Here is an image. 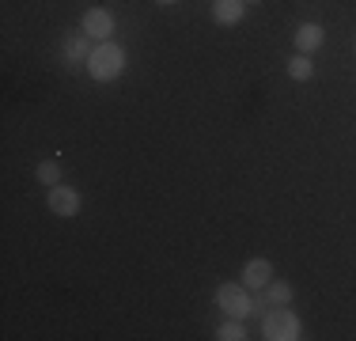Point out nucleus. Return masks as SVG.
Returning <instances> with one entry per match:
<instances>
[{
    "label": "nucleus",
    "mask_w": 356,
    "mask_h": 341,
    "mask_svg": "<svg viewBox=\"0 0 356 341\" xmlns=\"http://www.w3.org/2000/svg\"><path fill=\"white\" fill-rule=\"evenodd\" d=\"M269 280H273V266H269V258H250L247 266H243V285H247L250 292H261Z\"/></svg>",
    "instance_id": "nucleus-7"
},
{
    "label": "nucleus",
    "mask_w": 356,
    "mask_h": 341,
    "mask_svg": "<svg viewBox=\"0 0 356 341\" xmlns=\"http://www.w3.org/2000/svg\"><path fill=\"white\" fill-rule=\"evenodd\" d=\"M288 76H292V80H311V76H315V65H311V57H307V54L292 57V61H288Z\"/></svg>",
    "instance_id": "nucleus-12"
},
{
    "label": "nucleus",
    "mask_w": 356,
    "mask_h": 341,
    "mask_svg": "<svg viewBox=\"0 0 356 341\" xmlns=\"http://www.w3.org/2000/svg\"><path fill=\"white\" fill-rule=\"evenodd\" d=\"M216 303H220V311L227 315V319H247V315L254 311V296H250V288L243 285H235V280H227V285H220L216 288Z\"/></svg>",
    "instance_id": "nucleus-3"
},
{
    "label": "nucleus",
    "mask_w": 356,
    "mask_h": 341,
    "mask_svg": "<svg viewBox=\"0 0 356 341\" xmlns=\"http://www.w3.org/2000/svg\"><path fill=\"white\" fill-rule=\"evenodd\" d=\"M322 42H326V31H322L318 23H300V27H296V49H300V54L311 57Z\"/></svg>",
    "instance_id": "nucleus-9"
},
{
    "label": "nucleus",
    "mask_w": 356,
    "mask_h": 341,
    "mask_svg": "<svg viewBox=\"0 0 356 341\" xmlns=\"http://www.w3.org/2000/svg\"><path fill=\"white\" fill-rule=\"evenodd\" d=\"M35 178L46 186V190H54V186L61 182V164H57V159H42L38 170H35Z\"/></svg>",
    "instance_id": "nucleus-11"
},
{
    "label": "nucleus",
    "mask_w": 356,
    "mask_h": 341,
    "mask_svg": "<svg viewBox=\"0 0 356 341\" xmlns=\"http://www.w3.org/2000/svg\"><path fill=\"white\" fill-rule=\"evenodd\" d=\"M216 338H220V341H243V338H247V330H243V319H227L224 326L216 330Z\"/></svg>",
    "instance_id": "nucleus-13"
},
{
    "label": "nucleus",
    "mask_w": 356,
    "mask_h": 341,
    "mask_svg": "<svg viewBox=\"0 0 356 341\" xmlns=\"http://www.w3.org/2000/svg\"><path fill=\"white\" fill-rule=\"evenodd\" d=\"M122 72H125V49L118 46V42H99L88 57V76L99 84H110Z\"/></svg>",
    "instance_id": "nucleus-1"
},
{
    "label": "nucleus",
    "mask_w": 356,
    "mask_h": 341,
    "mask_svg": "<svg viewBox=\"0 0 356 341\" xmlns=\"http://www.w3.org/2000/svg\"><path fill=\"white\" fill-rule=\"evenodd\" d=\"M156 4H175V0H156Z\"/></svg>",
    "instance_id": "nucleus-14"
},
{
    "label": "nucleus",
    "mask_w": 356,
    "mask_h": 341,
    "mask_svg": "<svg viewBox=\"0 0 356 341\" xmlns=\"http://www.w3.org/2000/svg\"><path fill=\"white\" fill-rule=\"evenodd\" d=\"M247 15V0H213V19L220 27H235Z\"/></svg>",
    "instance_id": "nucleus-8"
},
{
    "label": "nucleus",
    "mask_w": 356,
    "mask_h": 341,
    "mask_svg": "<svg viewBox=\"0 0 356 341\" xmlns=\"http://www.w3.org/2000/svg\"><path fill=\"white\" fill-rule=\"evenodd\" d=\"M88 57H91V49H88V34H83V31L65 34V42H61V61L69 65V68H80V65H88Z\"/></svg>",
    "instance_id": "nucleus-6"
},
{
    "label": "nucleus",
    "mask_w": 356,
    "mask_h": 341,
    "mask_svg": "<svg viewBox=\"0 0 356 341\" xmlns=\"http://www.w3.org/2000/svg\"><path fill=\"white\" fill-rule=\"evenodd\" d=\"M46 205H49V212H54V216L69 220V216H76V212H80V205H83V198H80V190H72V186L57 182L54 190L46 193Z\"/></svg>",
    "instance_id": "nucleus-4"
},
{
    "label": "nucleus",
    "mask_w": 356,
    "mask_h": 341,
    "mask_svg": "<svg viewBox=\"0 0 356 341\" xmlns=\"http://www.w3.org/2000/svg\"><path fill=\"white\" fill-rule=\"evenodd\" d=\"M261 338L266 341H300L303 322L296 319V311H288V307H273V311L261 315Z\"/></svg>",
    "instance_id": "nucleus-2"
},
{
    "label": "nucleus",
    "mask_w": 356,
    "mask_h": 341,
    "mask_svg": "<svg viewBox=\"0 0 356 341\" xmlns=\"http://www.w3.org/2000/svg\"><path fill=\"white\" fill-rule=\"evenodd\" d=\"M80 31L95 42H110L114 38V12H106V8H88L83 19H80Z\"/></svg>",
    "instance_id": "nucleus-5"
},
{
    "label": "nucleus",
    "mask_w": 356,
    "mask_h": 341,
    "mask_svg": "<svg viewBox=\"0 0 356 341\" xmlns=\"http://www.w3.org/2000/svg\"><path fill=\"white\" fill-rule=\"evenodd\" d=\"M261 296H266V303L284 307V303H292V285H288V280H269V285L261 288Z\"/></svg>",
    "instance_id": "nucleus-10"
}]
</instances>
